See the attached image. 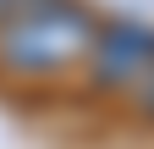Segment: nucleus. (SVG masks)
Masks as SVG:
<instances>
[{
	"instance_id": "f257e3e1",
	"label": "nucleus",
	"mask_w": 154,
	"mask_h": 149,
	"mask_svg": "<svg viewBox=\"0 0 154 149\" xmlns=\"http://www.w3.org/2000/svg\"><path fill=\"white\" fill-rule=\"evenodd\" d=\"M94 17L77 0H28L11 22H0V66L11 72H61L94 44Z\"/></svg>"
},
{
	"instance_id": "f03ea898",
	"label": "nucleus",
	"mask_w": 154,
	"mask_h": 149,
	"mask_svg": "<svg viewBox=\"0 0 154 149\" xmlns=\"http://www.w3.org/2000/svg\"><path fill=\"white\" fill-rule=\"evenodd\" d=\"M83 61L94 66L99 88H143L154 78V28L149 22H99Z\"/></svg>"
},
{
	"instance_id": "7ed1b4c3",
	"label": "nucleus",
	"mask_w": 154,
	"mask_h": 149,
	"mask_svg": "<svg viewBox=\"0 0 154 149\" xmlns=\"http://www.w3.org/2000/svg\"><path fill=\"white\" fill-rule=\"evenodd\" d=\"M22 6H28V0H0V22H11V17L22 11Z\"/></svg>"
},
{
	"instance_id": "20e7f679",
	"label": "nucleus",
	"mask_w": 154,
	"mask_h": 149,
	"mask_svg": "<svg viewBox=\"0 0 154 149\" xmlns=\"http://www.w3.org/2000/svg\"><path fill=\"white\" fill-rule=\"evenodd\" d=\"M138 100H143V110H154V78H149V83L138 88Z\"/></svg>"
}]
</instances>
